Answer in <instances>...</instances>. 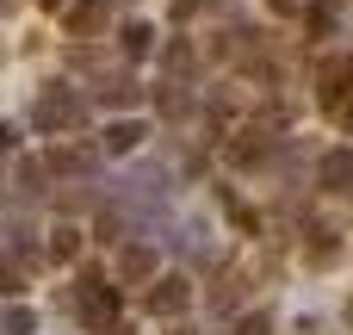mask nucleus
<instances>
[{"instance_id":"5","label":"nucleus","mask_w":353,"mask_h":335,"mask_svg":"<svg viewBox=\"0 0 353 335\" xmlns=\"http://www.w3.org/2000/svg\"><path fill=\"white\" fill-rule=\"evenodd\" d=\"M50 168H56V174H74V180H93L99 149H74V143H68V149H56V155H50Z\"/></svg>"},{"instance_id":"11","label":"nucleus","mask_w":353,"mask_h":335,"mask_svg":"<svg viewBox=\"0 0 353 335\" xmlns=\"http://www.w3.org/2000/svg\"><path fill=\"white\" fill-rule=\"evenodd\" d=\"M31 329H37V311H25V305L0 317V335H31Z\"/></svg>"},{"instance_id":"15","label":"nucleus","mask_w":353,"mask_h":335,"mask_svg":"<svg viewBox=\"0 0 353 335\" xmlns=\"http://www.w3.org/2000/svg\"><path fill=\"white\" fill-rule=\"evenodd\" d=\"M298 6H304V0H273V12H298Z\"/></svg>"},{"instance_id":"14","label":"nucleus","mask_w":353,"mask_h":335,"mask_svg":"<svg viewBox=\"0 0 353 335\" xmlns=\"http://www.w3.org/2000/svg\"><path fill=\"white\" fill-rule=\"evenodd\" d=\"M6 149H19V131H12V124H0V155H6Z\"/></svg>"},{"instance_id":"1","label":"nucleus","mask_w":353,"mask_h":335,"mask_svg":"<svg viewBox=\"0 0 353 335\" xmlns=\"http://www.w3.org/2000/svg\"><path fill=\"white\" fill-rule=\"evenodd\" d=\"M31 124L50 131V137H74V131L87 124V93H74V87H43L37 106H31Z\"/></svg>"},{"instance_id":"9","label":"nucleus","mask_w":353,"mask_h":335,"mask_svg":"<svg viewBox=\"0 0 353 335\" xmlns=\"http://www.w3.org/2000/svg\"><path fill=\"white\" fill-rule=\"evenodd\" d=\"M99 99H105V106H130V99H137V81H130V75H105Z\"/></svg>"},{"instance_id":"4","label":"nucleus","mask_w":353,"mask_h":335,"mask_svg":"<svg viewBox=\"0 0 353 335\" xmlns=\"http://www.w3.org/2000/svg\"><path fill=\"white\" fill-rule=\"evenodd\" d=\"M143 137H149V124H137V118H118V124H105L99 149H105V155H130V149H137Z\"/></svg>"},{"instance_id":"3","label":"nucleus","mask_w":353,"mask_h":335,"mask_svg":"<svg viewBox=\"0 0 353 335\" xmlns=\"http://www.w3.org/2000/svg\"><path fill=\"white\" fill-rule=\"evenodd\" d=\"M316 180H323L329 193H353V149H329V155L316 162Z\"/></svg>"},{"instance_id":"6","label":"nucleus","mask_w":353,"mask_h":335,"mask_svg":"<svg viewBox=\"0 0 353 335\" xmlns=\"http://www.w3.org/2000/svg\"><path fill=\"white\" fill-rule=\"evenodd\" d=\"M149 311H155V317H174V311H186V280H155V292H149Z\"/></svg>"},{"instance_id":"17","label":"nucleus","mask_w":353,"mask_h":335,"mask_svg":"<svg viewBox=\"0 0 353 335\" xmlns=\"http://www.w3.org/2000/svg\"><path fill=\"white\" fill-rule=\"evenodd\" d=\"M43 6H50V0H43Z\"/></svg>"},{"instance_id":"2","label":"nucleus","mask_w":353,"mask_h":335,"mask_svg":"<svg viewBox=\"0 0 353 335\" xmlns=\"http://www.w3.org/2000/svg\"><path fill=\"white\" fill-rule=\"evenodd\" d=\"M74 311H81V323L105 329V323H112V311H118V292H112L99 274H81V286H74Z\"/></svg>"},{"instance_id":"10","label":"nucleus","mask_w":353,"mask_h":335,"mask_svg":"<svg viewBox=\"0 0 353 335\" xmlns=\"http://www.w3.org/2000/svg\"><path fill=\"white\" fill-rule=\"evenodd\" d=\"M118 37H124V56H149V44H155V31H149V25H124Z\"/></svg>"},{"instance_id":"16","label":"nucleus","mask_w":353,"mask_h":335,"mask_svg":"<svg viewBox=\"0 0 353 335\" xmlns=\"http://www.w3.org/2000/svg\"><path fill=\"white\" fill-rule=\"evenodd\" d=\"M0 199H6V193H0Z\"/></svg>"},{"instance_id":"12","label":"nucleus","mask_w":353,"mask_h":335,"mask_svg":"<svg viewBox=\"0 0 353 335\" xmlns=\"http://www.w3.org/2000/svg\"><path fill=\"white\" fill-rule=\"evenodd\" d=\"M74 249H81V230H74V224H62V230H56V242H50V255H56V261H68Z\"/></svg>"},{"instance_id":"8","label":"nucleus","mask_w":353,"mask_h":335,"mask_svg":"<svg viewBox=\"0 0 353 335\" xmlns=\"http://www.w3.org/2000/svg\"><path fill=\"white\" fill-rule=\"evenodd\" d=\"M118 274H124V280H149V274H155V249H124V255H118Z\"/></svg>"},{"instance_id":"7","label":"nucleus","mask_w":353,"mask_h":335,"mask_svg":"<svg viewBox=\"0 0 353 335\" xmlns=\"http://www.w3.org/2000/svg\"><path fill=\"white\" fill-rule=\"evenodd\" d=\"M12 193H19V205H37L50 186H43V168L37 162H19V180H12Z\"/></svg>"},{"instance_id":"13","label":"nucleus","mask_w":353,"mask_h":335,"mask_svg":"<svg viewBox=\"0 0 353 335\" xmlns=\"http://www.w3.org/2000/svg\"><path fill=\"white\" fill-rule=\"evenodd\" d=\"M236 335H273V317L254 311V317H242V329H236Z\"/></svg>"}]
</instances>
